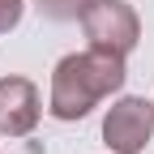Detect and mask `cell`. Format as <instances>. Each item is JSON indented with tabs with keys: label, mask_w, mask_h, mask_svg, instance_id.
<instances>
[{
	"label": "cell",
	"mask_w": 154,
	"mask_h": 154,
	"mask_svg": "<svg viewBox=\"0 0 154 154\" xmlns=\"http://www.w3.org/2000/svg\"><path fill=\"white\" fill-rule=\"evenodd\" d=\"M128 82V64L120 51L107 47H86V51H69L60 64L51 69V90H47V111L56 120H86L103 99L120 94Z\"/></svg>",
	"instance_id": "cell-1"
},
{
	"label": "cell",
	"mask_w": 154,
	"mask_h": 154,
	"mask_svg": "<svg viewBox=\"0 0 154 154\" xmlns=\"http://www.w3.org/2000/svg\"><path fill=\"white\" fill-rule=\"evenodd\" d=\"M77 22H82V34L94 47L128 56L141 43V17H137V9L128 0H82Z\"/></svg>",
	"instance_id": "cell-2"
},
{
	"label": "cell",
	"mask_w": 154,
	"mask_h": 154,
	"mask_svg": "<svg viewBox=\"0 0 154 154\" xmlns=\"http://www.w3.org/2000/svg\"><path fill=\"white\" fill-rule=\"evenodd\" d=\"M154 137V103L137 94H120L103 116V141L111 154H141Z\"/></svg>",
	"instance_id": "cell-3"
},
{
	"label": "cell",
	"mask_w": 154,
	"mask_h": 154,
	"mask_svg": "<svg viewBox=\"0 0 154 154\" xmlns=\"http://www.w3.org/2000/svg\"><path fill=\"white\" fill-rule=\"evenodd\" d=\"M38 86L30 77H0V137H30L38 128Z\"/></svg>",
	"instance_id": "cell-4"
},
{
	"label": "cell",
	"mask_w": 154,
	"mask_h": 154,
	"mask_svg": "<svg viewBox=\"0 0 154 154\" xmlns=\"http://www.w3.org/2000/svg\"><path fill=\"white\" fill-rule=\"evenodd\" d=\"M22 13H26V0H0V34L17 30V22H22Z\"/></svg>",
	"instance_id": "cell-5"
},
{
	"label": "cell",
	"mask_w": 154,
	"mask_h": 154,
	"mask_svg": "<svg viewBox=\"0 0 154 154\" xmlns=\"http://www.w3.org/2000/svg\"><path fill=\"white\" fill-rule=\"evenodd\" d=\"M150 103H154V99H150Z\"/></svg>",
	"instance_id": "cell-6"
}]
</instances>
